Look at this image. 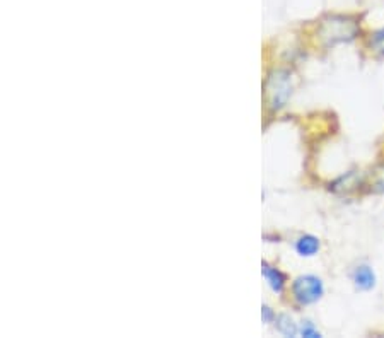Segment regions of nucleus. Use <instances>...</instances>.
Segmentation results:
<instances>
[{
	"label": "nucleus",
	"mask_w": 384,
	"mask_h": 338,
	"mask_svg": "<svg viewBox=\"0 0 384 338\" xmlns=\"http://www.w3.org/2000/svg\"><path fill=\"white\" fill-rule=\"evenodd\" d=\"M265 91H267L268 106L272 110L284 108L292 94V77L285 70H275L268 77Z\"/></svg>",
	"instance_id": "2"
},
{
	"label": "nucleus",
	"mask_w": 384,
	"mask_h": 338,
	"mask_svg": "<svg viewBox=\"0 0 384 338\" xmlns=\"http://www.w3.org/2000/svg\"><path fill=\"white\" fill-rule=\"evenodd\" d=\"M370 48H373L375 53L383 55L384 57V28L378 29V31H374L370 34V41H369Z\"/></svg>",
	"instance_id": "8"
},
{
	"label": "nucleus",
	"mask_w": 384,
	"mask_h": 338,
	"mask_svg": "<svg viewBox=\"0 0 384 338\" xmlns=\"http://www.w3.org/2000/svg\"><path fill=\"white\" fill-rule=\"evenodd\" d=\"M358 26L356 19L348 16H328L319 26V36L326 45L350 41L357 36Z\"/></svg>",
	"instance_id": "1"
},
{
	"label": "nucleus",
	"mask_w": 384,
	"mask_h": 338,
	"mask_svg": "<svg viewBox=\"0 0 384 338\" xmlns=\"http://www.w3.org/2000/svg\"><path fill=\"white\" fill-rule=\"evenodd\" d=\"M263 277L267 279V284L270 285V289L273 290V292L277 294H282L285 289V275L282 273L279 268L272 267V265L268 263H263Z\"/></svg>",
	"instance_id": "5"
},
{
	"label": "nucleus",
	"mask_w": 384,
	"mask_h": 338,
	"mask_svg": "<svg viewBox=\"0 0 384 338\" xmlns=\"http://www.w3.org/2000/svg\"><path fill=\"white\" fill-rule=\"evenodd\" d=\"M292 294H294V299H296L299 305H302V306L314 305V302H318L319 299L323 297L324 285L321 279H318V277L301 275L294 280Z\"/></svg>",
	"instance_id": "3"
},
{
	"label": "nucleus",
	"mask_w": 384,
	"mask_h": 338,
	"mask_svg": "<svg viewBox=\"0 0 384 338\" xmlns=\"http://www.w3.org/2000/svg\"><path fill=\"white\" fill-rule=\"evenodd\" d=\"M301 333H302V337H309V338L321 337V335H319V332L316 330V328L313 327V323H311V322H304V324H302V328H301Z\"/></svg>",
	"instance_id": "9"
},
{
	"label": "nucleus",
	"mask_w": 384,
	"mask_h": 338,
	"mask_svg": "<svg viewBox=\"0 0 384 338\" xmlns=\"http://www.w3.org/2000/svg\"><path fill=\"white\" fill-rule=\"evenodd\" d=\"M272 316H273V313L270 311V307L265 306V307H263V319H265V322H270Z\"/></svg>",
	"instance_id": "11"
},
{
	"label": "nucleus",
	"mask_w": 384,
	"mask_h": 338,
	"mask_svg": "<svg viewBox=\"0 0 384 338\" xmlns=\"http://www.w3.org/2000/svg\"><path fill=\"white\" fill-rule=\"evenodd\" d=\"M352 280L358 290H370L375 285V273L369 265H358L353 270Z\"/></svg>",
	"instance_id": "4"
},
{
	"label": "nucleus",
	"mask_w": 384,
	"mask_h": 338,
	"mask_svg": "<svg viewBox=\"0 0 384 338\" xmlns=\"http://www.w3.org/2000/svg\"><path fill=\"white\" fill-rule=\"evenodd\" d=\"M275 327L282 335L285 337H296L297 335V324L294 323V319L287 315H279L275 319Z\"/></svg>",
	"instance_id": "7"
},
{
	"label": "nucleus",
	"mask_w": 384,
	"mask_h": 338,
	"mask_svg": "<svg viewBox=\"0 0 384 338\" xmlns=\"http://www.w3.org/2000/svg\"><path fill=\"white\" fill-rule=\"evenodd\" d=\"M296 251L301 256H314L319 251V239L311 234H304L296 241Z\"/></svg>",
	"instance_id": "6"
},
{
	"label": "nucleus",
	"mask_w": 384,
	"mask_h": 338,
	"mask_svg": "<svg viewBox=\"0 0 384 338\" xmlns=\"http://www.w3.org/2000/svg\"><path fill=\"white\" fill-rule=\"evenodd\" d=\"M378 179H375L374 183V190L375 191H384V169L381 171V173H378Z\"/></svg>",
	"instance_id": "10"
}]
</instances>
